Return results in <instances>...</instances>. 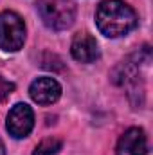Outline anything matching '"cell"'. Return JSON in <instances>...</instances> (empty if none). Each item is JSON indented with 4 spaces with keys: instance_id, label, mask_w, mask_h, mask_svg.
Wrapping results in <instances>:
<instances>
[{
    "instance_id": "1",
    "label": "cell",
    "mask_w": 153,
    "mask_h": 155,
    "mask_svg": "<svg viewBox=\"0 0 153 155\" xmlns=\"http://www.w3.org/2000/svg\"><path fill=\"white\" fill-rule=\"evenodd\" d=\"M96 25L105 36L119 38L137 27V15L121 0H105L97 5Z\"/></svg>"
},
{
    "instance_id": "2",
    "label": "cell",
    "mask_w": 153,
    "mask_h": 155,
    "mask_svg": "<svg viewBox=\"0 0 153 155\" xmlns=\"http://www.w3.org/2000/svg\"><path fill=\"white\" fill-rule=\"evenodd\" d=\"M40 18L52 31H65L76 20V2L74 0H36Z\"/></svg>"
},
{
    "instance_id": "3",
    "label": "cell",
    "mask_w": 153,
    "mask_h": 155,
    "mask_svg": "<svg viewBox=\"0 0 153 155\" xmlns=\"http://www.w3.org/2000/svg\"><path fill=\"white\" fill-rule=\"evenodd\" d=\"M25 41V24L15 11L0 13V49L5 52H16Z\"/></svg>"
},
{
    "instance_id": "4",
    "label": "cell",
    "mask_w": 153,
    "mask_h": 155,
    "mask_svg": "<svg viewBox=\"0 0 153 155\" xmlns=\"http://www.w3.org/2000/svg\"><path fill=\"white\" fill-rule=\"evenodd\" d=\"M5 128H7L9 135L15 137V139L27 137L34 128V112H33V108L29 105H25V103H16L7 114Z\"/></svg>"
},
{
    "instance_id": "5",
    "label": "cell",
    "mask_w": 153,
    "mask_h": 155,
    "mask_svg": "<svg viewBox=\"0 0 153 155\" xmlns=\"http://www.w3.org/2000/svg\"><path fill=\"white\" fill-rule=\"evenodd\" d=\"M29 96L38 105H52L61 96V85L54 78H38L31 83Z\"/></svg>"
},
{
    "instance_id": "6",
    "label": "cell",
    "mask_w": 153,
    "mask_h": 155,
    "mask_svg": "<svg viewBox=\"0 0 153 155\" xmlns=\"http://www.w3.org/2000/svg\"><path fill=\"white\" fill-rule=\"evenodd\" d=\"M70 54L76 61H81V63L96 61L99 58V47L96 38L88 33H77L70 45Z\"/></svg>"
},
{
    "instance_id": "7",
    "label": "cell",
    "mask_w": 153,
    "mask_h": 155,
    "mask_svg": "<svg viewBox=\"0 0 153 155\" xmlns=\"http://www.w3.org/2000/svg\"><path fill=\"white\" fill-rule=\"evenodd\" d=\"M146 135L141 128H130L126 130L115 148V155H146Z\"/></svg>"
},
{
    "instance_id": "8",
    "label": "cell",
    "mask_w": 153,
    "mask_h": 155,
    "mask_svg": "<svg viewBox=\"0 0 153 155\" xmlns=\"http://www.w3.org/2000/svg\"><path fill=\"white\" fill-rule=\"evenodd\" d=\"M61 146H63L61 139H58V137H47V139H43L38 146L34 148L33 155H56L61 150Z\"/></svg>"
},
{
    "instance_id": "9",
    "label": "cell",
    "mask_w": 153,
    "mask_h": 155,
    "mask_svg": "<svg viewBox=\"0 0 153 155\" xmlns=\"http://www.w3.org/2000/svg\"><path fill=\"white\" fill-rule=\"evenodd\" d=\"M13 92H15V83L13 81H7L5 78L0 76V103L5 101Z\"/></svg>"
}]
</instances>
